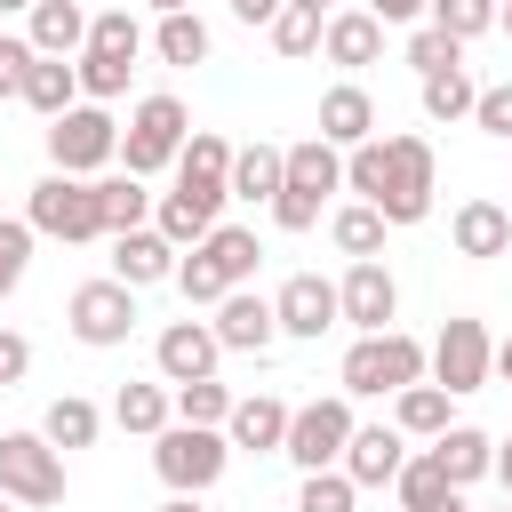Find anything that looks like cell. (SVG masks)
<instances>
[{"label": "cell", "instance_id": "50", "mask_svg": "<svg viewBox=\"0 0 512 512\" xmlns=\"http://www.w3.org/2000/svg\"><path fill=\"white\" fill-rule=\"evenodd\" d=\"M280 8H288V0H232V16H240V24H272Z\"/></svg>", "mask_w": 512, "mask_h": 512}, {"label": "cell", "instance_id": "19", "mask_svg": "<svg viewBox=\"0 0 512 512\" xmlns=\"http://www.w3.org/2000/svg\"><path fill=\"white\" fill-rule=\"evenodd\" d=\"M400 464H408V432H400V424H352V440H344V472H352L360 488L400 480Z\"/></svg>", "mask_w": 512, "mask_h": 512}, {"label": "cell", "instance_id": "44", "mask_svg": "<svg viewBox=\"0 0 512 512\" xmlns=\"http://www.w3.org/2000/svg\"><path fill=\"white\" fill-rule=\"evenodd\" d=\"M496 8L504 0H432V24L456 40H480V32H496Z\"/></svg>", "mask_w": 512, "mask_h": 512}, {"label": "cell", "instance_id": "12", "mask_svg": "<svg viewBox=\"0 0 512 512\" xmlns=\"http://www.w3.org/2000/svg\"><path fill=\"white\" fill-rule=\"evenodd\" d=\"M336 304H344V328L376 336V328H392V320H400V280H392L376 256H352V272L336 280Z\"/></svg>", "mask_w": 512, "mask_h": 512}, {"label": "cell", "instance_id": "33", "mask_svg": "<svg viewBox=\"0 0 512 512\" xmlns=\"http://www.w3.org/2000/svg\"><path fill=\"white\" fill-rule=\"evenodd\" d=\"M208 48H216V40H208V24H200L192 8H168V16L152 24V56H160V64H208Z\"/></svg>", "mask_w": 512, "mask_h": 512}, {"label": "cell", "instance_id": "55", "mask_svg": "<svg viewBox=\"0 0 512 512\" xmlns=\"http://www.w3.org/2000/svg\"><path fill=\"white\" fill-rule=\"evenodd\" d=\"M0 16H32V0H0Z\"/></svg>", "mask_w": 512, "mask_h": 512}, {"label": "cell", "instance_id": "35", "mask_svg": "<svg viewBox=\"0 0 512 512\" xmlns=\"http://www.w3.org/2000/svg\"><path fill=\"white\" fill-rule=\"evenodd\" d=\"M384 208H368V200H344L336 216H328V240L344 248V256H384Z\"/></svg>", "mask_w": 512, "mask_h": 512}, {"label": "cell", "instance_id": "48", "mask_svg": "<svg viewBox=\"0 0 512 512\" xmlns=\"http://www.w3.org/2000/svg\"><path fill=\"white\" fill-rule=\"evenodd\" d=\"M24 368H32V344L16 328H0V384H24Z\"/></svg>", "mask_w": 512, "mask_h": 512}, {"label": "cell", "instance_id": "15", "mask_svg": "<svg viewBox=\"0 0 512 512\" xmlns=\"http://www.w3.org/2000/svg\"><path fill=\"white\" fill-rule=\"evenodd\" d=\"M208 328H216L224 352H272V344H280V312H272V296H256V288H232Z\"/></svg>", "mask_w": 512, "mask_h": 512}, {"label": "cell", "instance_id": "41", "mask_svg": "<svg viewBox=\"0 0 512 512\" xmlns=\"http://www.w3.org/2000/svg\"><path fill=\"white\" fill-rule=\"evenodd\" d=\"M72 64H80V96H88V104H112V96L128 88V72H136V64H120V56H96V48H80Z\"/></svg>", "mask_w": 512, "mask_h": 512}, {"label": "cell", "instance_id": "23", "mask_svg": "<svg viewBox=\"0 0 512 512\" xmlns=\"http://www.w3.org/2000/svg\"><path fill=\"white\" fill-rule=\"evenodd\" d=\"M424 448H432V464H440L456 488H472V480H488V472H496V440H488L480 424H448V432H440V440H424Z\"/></svg>", "mask_w": 512, "mask_h": 512}, {"label": "cell", "instance_id": "45", "mask_svg": "<svg viewBox=\"0 0 512 512\" xmlns=\"http://www.w3.org/2000/svg\"><path fill=\"white\" fill-rule=\"evenodd\" d=\"M32 240H40V232H32L24 216H0V296H16V288H24V264H32Z\"/></svg>", "mask_w": 512, "mask_h": 512}, {"label": "cell", "instance_id": "52", "mask_svg": "<svg viewBox=\"0 0 512 512\" xmlns=\"http://www.w3.org/2000/svg\"><path fill=\"white\" fill-rule=\"evenodd\" d=\"M160 512H208V504H200V496H168Z\"/></svg>", "mask_w": 512, "mask_h": 512}, {"label": "cell", "instance_id": "54", "mask_svg": "<svg viewBox=\"0 0 512 512\" xmlns=\"http://www.w3.org/2000/svg\"><path fill=\"white\" fill-rule=\"evenodd\" d=\"M496 32H504V40H512V0H504V8H496Z\"/></svg>", "mask_w": 512, "mask_h": 512}, {"label": "cell", "instance_id": "31", "mask_svg": "<svg viewBox=\"0 0 512 512\" xmlns=\"http://www.w3.org/2000/svg\"><path fill=\"white\" fill-rule=\"evenodd\" d=\"M280 168H288V144H240V152H232V200H264V208H272Z\"/></svg>", "mask_w": 512, "mask_h": 512}, {"label": "cell", "instance_id": "11", "mask_svg": "<svg viewBox=\"0 0 512 512\" xmlns=\"http://www.w3.org/2000/svg\"><path fill=\"white\" fill-rule=\"evenodd\" d=\"M488 376H496V344H488V328H480L472 312H456V320L432 336V384H448V392L464 400V392H480Z\"/></svg>", "mask_w": 512, "mask_h": 512}, {"label": "cell", "instance_id": "29", "mask_svg": "<svg viewBox=\"0 0 512 512\" xmlns=\"http://www.w3.org/2000/svg\"><path fill=\"white\" fill-rule=\"evenodd\" d=\"M448 400H456V392L424 376V384H408V392H392V424H400L408 440H440V432L456 424V416H448Z\"/></svg>", "mask_w": 512, "mask_h": 512}, {"label": "cell", "instance_id": "14", "mask_svg": "<svg viewBox=\"0 0 512 512\" xmlns=\"http://www.w3.org/2000/svg\"><path fill=\"white\" fill-rule=\"evenodd\" d=\"M216 360H224V344H216V328H208V320H168V328H160V344H152V368H160V384L216 376Z\"/></svg>", "mask_w": 512, "mask_h": 512}, {"label": "cell", "instance_id": "36", "mask_svg": "<svg viewBox=\"0 0 512 512\" xmlns=\"http://www.w3.org/2000/svg\"><path fill=\"white\" fill-rule=\"evenodd\" d=\"M40 432H48L56 448H96V432H104V408H96V400H80V392H64V400H48Z\"/></svg>", "mask_w": 512, "mask_h": 512}, {"label": "cell", "instance_id": "47", "mask_svg": "<svg viewBox=\"0 0 512 512\" xmlns=\"http://www.w3.org/2000/svg\"><path fill=\"white\" fill-rule=\"evenodd\" d=\"M40 48L24 40V32H0V96H24V64H32Z\"/></svg>", "mask_w": 512, "mask_h": 512}, {"label": "cell", "instance_id": "30", "mask_svg": "<svg viewBox=\"0 0 512 512\" xmlns=\"http://www.w3.org/2000/svg\"><path fill=\"white\" fill-rule=\"evenodd\" d=\"M416 104H424V120L456 128V120H472L480 88H472V72H464V64H448V72H424V80H416Z\"/></svg>", "mask_w": 512, "mask_h": 512}, {"label": "cell", "instance_id": "37", "mask_svg": "<svg viewBox=\"0 0 512 512\" xmlns=\"http://www.w3.org/2000/svg\"><path fill=\"white\" fill-rule=\"evenodd\" d=\"M264 32H272V48L296 64V56H320V32H328V16H320V8H304V0H288V8H280Z\"/></svg>", "mask_w": 512, "mask_h": 512}, {"label": "cell", "instance_id": "59", "mask_svg": "<svg viewBox=\"0 0 512 512\" xmlns=\"http://www.w3.org/2000/svg\"><path fill=\"white\" fill-rule=\"evenodd\" d=\"M496 512H512V496H504V504H496Z\"/></svg>", "mask_w": 512, "mask_h": 512}, {"label": "cell", "instance_id": "56", "mask_svg": "<svg viewBox=\"0 0 512 512\" xmlns=\"http://www.w3.org/2000/svg\"><path fill=\"white\" fill-rule=\"evenodd\" d=\"M152 8H160V16H168V8H192V0H152Z\"/></svg>", "mask_w": 512, "mask_h": 512}, {"label": "cell", "instance_id": "42", "mask_svg": "<svg viewBox=\"0 0 512 512\" xmlns=\"http://www.w3.org/2000/svg\"><path fill=\"white\" fill-rule=\"evenodd\" d=\"M176 288H184V304H208V312L232 296V280H224V272H216L200 248H192V256H176Z\"/></svg>", "mask_w": 512, "mask_h": 512}, {"label": "cell", "instance_id": "4", "mask_svg": "<svg viewBox=\"0 0 512 512\" xmlns=\"http://www.w3.org/2000/svg\"><path fill=\"white\" fill-rule=\"evenodd\" d=\"M224 464H232V440H224V424H168V432H152V472L168 480V496H208L216 480H224Z\"/></svg>", "mask_w": 512, "mask_h": 512}, {"label": "cell", "instance_id": "16", "mask_svg": "<svg viewBox=\"0 0 512 512\" xmlns=\"http://www.w3.org/2000/svg\"><path fill=\"white\" fill-rule=\"evenodd\" d=\"M320 56H328L336 72H368V64L384 56V16H376V8H328Z\"/></svg>", "mask_w": 512, "mask_h": 512}, {"label": "cell", "instance_id": "1", "mask_svg": "<svg viewBox=\"0 0 512 512\" xmlns=\"http://www.w3.org/2000/svg\"><path fill=\"white\" fill-rule=\"evenodd\" d=\"M344 192L384 208V224H424L432 192H440V160L432 136H368L344 152Z\"/></svg>", "mask_w": 512, "mask_h": 512}, {"label": "cell", "instance_id": "3", "mask_svg": "<svg viewBox=\"0 0 512 512\" xmlns=\"http://www.w3.org/2000/svg\"><path fill=\"white\" fill-rule=\"evenodd\" d=\"M328 192H344V152H336L328 136L288 144V168H280V192H272V224H280V232H312Z\"/></svg>", "mask_w": 512, "mask_h": 512}, {"label": "cell", "instance_id": "6", "mask_svg": "<svg viewBox=\"0 0 512 512\" xmlns=\"http://www.w3.org/2000/svg\"><path fill=\"white\" fill-rule=\"evenodd\" d=\"M120 160V120L104 112V104H72V112H56L48 120V168H64V176H96V168H112Z\"/></svg>", "mask_w": 512, "mask_h": 512}, {"label": "cell", "instance_id": "5", "mask_svg": "<svg viewBox=\"0 0 512 512\" xmlns=\"http://www.w3.org/2000/svg\"><path fill=\"white\" fill-rule=\"evenodd\" d=\"M24 224H32L40 240H64V248L104 240V200H96V176H64V168H48V176L32 184V200H24Z\"/></svg>", "mask_w": 512, "mask_h": 512}, {"label": "cell", "instance_id": "24", "mask_svg": "<svg viewBox=\"0 0 512 512\" xmlns=\"http://www.w3.org/2000/svg\"><path fill=\"white\" fill-rule=\"evenodd\" d=\"M24 40H32L40 56H80V48H88V8H80V0H32Z\"/></svg>", "mask_w": 512, "mask_h": 512}, {"label": "cell", "instance_id": "51", "mask_svg": "<svg viewBox=\"0 0 512 512\" xmlns=\"http://www.w3.org/2000/svg\"><path fill=\"white\" fill-rule=\"evenodd\" d=\"M496 480H504V496H512V440L496 448Z\"/></svg>", "mask_w": 512, "mask_h": 512}, {"label": "cell", "instance_id": "18", "mask_svg": "<svg viewBox=\"0 0 512 512\" xmlns=\"http://www.w3.org/2000/svg\"><path fill=\"white\" fill-rule=\"evenodd\" d=\"M288 400H272V392H248V400H232V416H224V440L232 448H248V456H280L288 448Z\"/></svg>", "mask_w": 512, "mask_h": 512}, {"label": "cell", "instance_id": "39", "mask_svg": "<svg viewBox=\"0 0 512 512\" xmlns=\"http://www.w3.org/2000/svg\"><path fill=\"white\" fill-rule=\"evenodd\" d=\"M352 504H360V480H352L344 464L304 472V488H296V512H352Z\"/></svg>", "mask_w": 512, "mask_h": 512}, {"label": "cell", "instance_id": "34", "mask_svg": "<svg viewBox=\"0 0 512 512\" xmlns=\"http://www.w3.org/2000/svg\"><path fill=\"white\" fill-rule=\"evenodd\" d=\"M96 200H104V240H120V232H136L144 216H152V192H144V176H96Z\"/></svg>", "mask_w": 512, "mask_h": 512}, {"label": "cell", "instance_id": "38", "mask_svg": "<svg viewBox=\"0 0 512 512\" xmlns=\"http://www.w3.org/2000/svg\"><path fill=\"white\" fill-rule=\"evenodd\" d=\"M88 48H96V56L136 64V56H144V24H136L128 8H104V16H88Z\"/></svg>", "mask_w": 512, "mask_h": 512}, {"label": "cell", "instance_id": "43", "mask_svg": "<svg viewBox=\"0 0 512 512\" xmlns=\"http://www.w3.org/2000/svg\"><path fill=\"white\" fill-rule=\"evenodd\" d=\"M176 416H184V424H224V416H232V392H224L216 376H192V384H176Z\"/></svg>", "mask_w": 512, "mask_h": 512}, {"label": "cell", "instance_id": "53", "mask_svg": "<svg viewBox=\"0 0 512 512\" xmlns=\"http://www.w3.org/2000/svg\"><path fill=\"white\" fill-rule=\"evenodd\" d=\"M496 376H504V384H512V336H504V344H496Z\"/></svg>", "mask_w": 512, "mask_h": 512}, {"label": "cell", "instance_id": "2", "mask_svg": "<svg viewBox=\"0 0 512 512\" xmlns=\"http://www.w3.org/2000/svg\"><path fill=\"white\" fill-rule=\"evenodd\" d=\"M424 376H432V344H416L408 328L352 336V352H344V368H336V384H344L352 400H384V392H408V384H424Z\"/></svg>", "mask_w": 512, "mask_h": 512}, {"label": "cell", "instance_id": "57", "mask_svg": "<svg viewBox=\"0 0 512 512\" xmlns=\"http://www.w3.org/2000/svg\"><path fill=\"white\" fill-rule=\"evenodd\" d=\"M304 8H320V16H328V8H344V0H304Z\"/></svg>", "mask_w": 512, "mask_h": 512}, {"label": "cell", "instance_id": "26", "mask_svg": "<svg viewBox=\"0 0 512 512\" xmlns=\"http://www.w3.org/2000/svg\"><path fill=\"white\" fill-rule=\"evenodd\" d=\"M24 104H32L40 120L72 112V104H80V64H72V56H32V64H24Z\"/></svg>", "mask_w": 512, "mask_h": 512}, {"label": "cell", "instance_id": "40", "mask_svg": "<svg viewBox=\"0 0 512 512\" xmlns=\"http://www.w3.org/2000/svg\"><path fill=\"white\" fill-rule=\"evenodd\" d=\"M448 64H464V40L440 32V24H416V32H408V72L424 80V72H448Z\"/></svg>", "mask_w": 512, "mask_h": 512}, {"label": "cell", "instance_id": "8", "mask_svg": "<svg viewBox=\"0 0 512 512\" xmlns=\"http://www.w3.org/2000/svg\"><path fill=\"white\" fill-rule=\"evenodd\" d=\"M184 136H192V112H184L176 96H144V104L128 112V128H120V160H128V176H160V168H176Z\"/></svg>", "mask_w": 512, "mask_h": 512}, {"label": "cell", "instance_id": "58", "mask_svg": "<svg viewBox=\"0 0 512 512\" xmlns=\"http://www.w3.org/2000/svg\"><path fill=\"white\" fill-rule=\"evenodd\" d=\"M8 504H16V496H8V488H0V512H8Z\"/></svg>", "mask_w": 512, "mask_h": 512}, {"label": "cell", "instance_id": "28", "mask_svg": "<svg viewBox=\"0 0 512 512\" xmlns=\"http://www.w3.org/2000/svg\"><path fill=\"white\" fill-rule=\"evenodd\" d=\"M176 184H200V192H232V144L216 128H192L184 152H176Z\"/></svg>", "mask_w": 512, "mask_h": 512}, {"label": "cell", "instance_id": "25", "mask_svg": "<svg viewBox=\"0 0 512 512\" xmlns=\"http://www.w3.org/2000/svg\"><path fill=\"white\" fill-rule=\"evenodd\" d=\"M392 488H400V512H472V504H464V488L432 464V448H424V456H408Z\"/></svg>", "mask_w": 512, "mask_h": 512}, {"label": "cell", "instance_id": "9", "mask_svg": "<svg viewBox=\"0 0 512 512\" xmlns=\"http://www.w3.org/2000/svg\"><path fill=\"white\" fill-rule=\"evenodd\" d=\"M344 440H352V392H328V400H304L296 416H288V464L296 472H328V464H344Z\"/></svg>", "mask_w": 512, "mask_h": 512}, {"label": "cell", "instance_id": "32", "mask_svg": "<svg viewBox=\"0 0 512 512\" xmlns=\"http://www.w3.org/2000/svg\"><path fill=\"white\" fill-rule=\"evenodd\" d=\"M192 248H200L232 288H248V280H256V264H264V248H256V232H248V224H216V232H208V240H192Z\"/></svg>", "mask_w": 512, "mask_h": 512}, {"label": "cell", "instance_id": "17", "mask_svg": "<svg viewBox=\"0 0 512 512\" xmlns=\"http://www.w3.org/2000/svg\"><path fill=\"white\" fill-rule=\"evenodd\" d=\"M176 240L160 232V224H136V232H120L112 240V280H128V288H152V280H176Z\"/></svg>", "mask_w": 512, "mask_h": 512}, {"label": "cell", "instance_id": "49", "mask_svg": "<svg viewBox=\"0 0 512 512\" xmlns=\"http://www.w3.org/2000/svg\"><path fill=\"white\" fill-rule=\"evenodd\" d=\"M384 24H416V16H432V0H368Z\"/></svg>", "mask_w": 512, "mask_h": 512}, {"label": "cell", "instance_id": "21", "mask_svg": "<svg viewBox=\"0 0 512 512\" xmlns=\"http://www.w3.org/2000/svg\"><path fill=\"white\" fill-rule=\"evenodd\" d=\"M320 136H328L336 152L368 144V136H376V96H368L360 80H336V88L320 96Z\"/></svg>", "mask_w": 512, "mask_h": 512}, {"label": "cell", "instance_id": "7", "mask_svg": "<svg viewBox=\"0 0 512 512\" xmlns=\"http://www.w3.org/2000/svg\"><path fill=\"white\" fill-rule=\"evenodd\" d=\"M136 320H144V312H136V288H128V280H112V272H104V280H80V288L64 296V328H72L88 352L128 344V336H136Z\"/></svg>", "mask_w": 512, "mask_h": 512}, {"label": "cell", "instance_id": "10", "mask_svg": "<svg viewBox=\"0 0 512 512\" xmlns=\"http://www.w3.org/2000/svg\"><path fill=\"white\" fill-rule=\"evenodd\" d=\"M0 488L16 504H64V448L48 432H0Z\"/></svg>", "mask_w": 512, "mask_h": 512}, {"label": "cell", "instance_id": "27", "mask_svg": "<svg viewBox=\"0 0 512 512\" xmlns=\"http://www.w3.org/2000/svg\"><path fill=\"white\" fill-rule=\"evenodd\" d=\"M112 424L136 432V440L168 432V424H176V384H120V392H112Z\"/></svg>", "mask_w": 512, "mask_h": 512}, {"label": "cell", "instance_id": "46", "mask_svg": "<svg viewBox=\"0 0 512 512\" xmlns=\"http://www.w3.org/2000/svg\"><path fill=\"white\" fill-rule=\"evenodd\" d=\"M472 128H480V136H496V144H512V80L480 88V104H472Z\"/></svg>", "mask_w": 512, "mask_h": 512}, {"label": "cell", "instance_id": "22", "mask_svg": "<svg viewBox=\"0 0 512 512\" xmlns=\"http://www.w3.org/2000/svg\"><path fill=\"white\" fill-rule=\"evenodd\" d=\"M448 240H456V256L488 264V256L512 248V208H496V200H464V208L448 216Z\"/></svg>", "mask_w": 512, "mask_h": 512}, {"label": "cell", "instance_id": "20", "mask_svg": "<svg viewBox=\"0 0 512 512\" xmlns=\"http://www.w3.org/2000/svg\"><path fill=\"white\" fill-rule=\"evenodd\" d=\"M224 200H232V192H200V184H176V192H160V200H152V224H160L176 248H192V240H208V232H216Z\"/></svg>", "mask_w": 512, "mask_h": 512}, {"label": "cell", "instance_id": "13", "mask_svg": "<svg viewBox=\"0 0 512 512\" xmlns=\"http://www.w3.org/2000/svg\"><path fill=\"white\" fill-rule=\"evenodd\" d=\"M272 312H280V336H296V344H320V336L344 320L336 280H320V272H288L280 296H272Z\"/></svg>", "mask_w": 512, "mask_h": 512}]
</instances>
